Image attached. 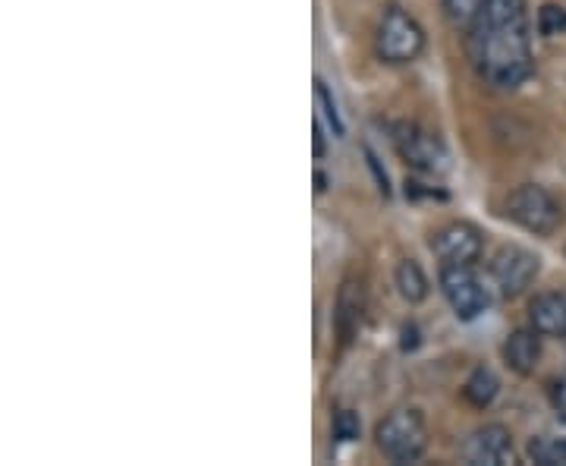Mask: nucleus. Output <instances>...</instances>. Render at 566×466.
Returning a JSON list of instances; mask_svg holds the SVG:
<instances>
[{"label":"nucleus","mask_w":566,"mask_h":466,"mask_svg":"<svg viewBox=\"0 0 566 466\" xmlns=\"http://www.w3.org/2000/svg\"><path fill=\"white\" fill-rule=\"evenodd\" d=\"M551 400H554V407H557L560 419H566V378H563V381H557V385H554Z\"/></svg>","instance_id":"4be33fe9"},{"label":"nucleus","mask_w":566,"mask_h":466,"mask_svg":"<svg viewBox=\"0 0 566 466\" xmlns=\"http://www.w3.org/2000/svg\"><path fill=\"white\" fill-rule=\"evenodd\" d=\"M359 435H362L359 416H356L353 410H340V413L334 416V438H337L340 444H350V441H356Z\"/></svg>","instance_id":"6ab92c4d"},{"label":"nucleus","mask_w":566,"mask_h":466,"mask_svg":"<svg viewBox=\"0 0 566 466\" xmlns=\"http://www.w3.org/2000/svg\"><path fill=\"white\" fill-rule=\"evenodd\" d=\"M397 290L406 303H422L431 284H428V274L422 271V265L416 259H403L397 265Z\"/></svg>","instance_id":"4468645a"},{"label":"nucleus","mask_w":566,"mask_h":466,"mask_svg":"<svg viewBox=\"0 0 566 466\" xmlns=\"http://www.w3.org/2000/svg\"><path fill=\"white\" fill-rule=\"evenodd\" d=\"M541 359V334L532 328H519L504 341V363L516 375H532Z\"/></svg>","instance_id":"f8f14e48"},{"label":"nucleus","mask_w":566,"mask_h":466,"mask_svg":"<svg viewBox=\"0 0 566 466\" xmlns=\"http://www.w3.org/2000/svg\"><path fill=\"white\" fill-rule=\"evenodd\" d=\"M466 57L491 89L513 92L535 70L526 0H482L466 32Z\"/></svg>","instance_id":"f257e3e1"},{"label":"nucleus","mask_w":566,"mask_h":466,"mask_svg":"<svg viewBox=\"0 0 566 466\" xmlns=\"http://www.w3.org/2000/svg\"><path fill=\"white\" fill-rule=\"evenodd\" d=\"M529 457L538 466H557L566 463V438H554V435H538L529 441Z\"/></svg>","instance_id":"2eb2a0df"},{"label":"nucleus","mask_w":566,"mask_h":466,"mask_svg":"<svg viewBox=\"0 0 566 466\" xmlns=\"http://www.w3.org/2000/svg\"><path fill=\"white\" fill-rule=\"evenodd\" d=\"M362 319H365V287L356 278H346L337 296V331L343 344H350L359 334Z\"/></svg>","instance_id":"9d476101"},{"label":"nucleus","mask_w":566,"mask_h":466,"mask_svg":"<svg viewBox=\"0 0 566 466\" xmlns=\"http://www.w3.org/2000/svg\"><path fill=\"white\" fill-rule=\"evenodd\" d=\"M507 218L513 224H519L522 230L535 233V237H551V233L560 227L563 211L557 205V199L538 183H522L516 186L513 193L504 202Z\"/></svg>","instance_id":"20e7f679"},{"label":"nucleus","mask_w":566,"mask_h":466,"mask_svg":"<svg viewBox=\"0 0 566 466\" xmlns=\"http://www.w3.org/2000/svg\"><path fill=\"white\" fill-rule=\"evenodd\" d=\"M532 328L541 337H563L566 341V293H541L529 306Z\"/></svg>","instance_id":"9b49d317"},{"label":"nucleus","mask_w":566,"mask_h":466,"mask_svg":"<svg viewBox=\"0 0 566 466\" xmlns=\"http://www.w3.org/2000/svg\"><path fill=\"white\" fill-rule=\"evenodd\" d=\"M431 249L441 265H475L482 259L485 237L469 221H450L431 237Z\"/></svg>","instance_id":"6e6552de"},{"label":"nucleus","mask_w":566,"mask_h":466,"mask_svg":"<svg viewBox=\"0 0 566 466\" xmlns=\"http://www.w3.org/2000/svg\"><path fill=\"white\" fill-rule=\"evenodd\" d=\"M324 189H328V177L318 171V174H315V193H324Z\"/></svg>","instance_id":"b1692460"},{"label":"nucleus","mask_w":566,"mask_h":466,"mask_svg":"<svg viewBox=\"0 0 566 466\" xmlns=\"http://www.w3.org/2000/svg\"><path fill=\"white\" fill-rule=\"evenodd\" d=\"M425 48V29L419 19L406 13L403 7H387L381 13V23L375 32V51L390 67H403L412 63Z\"/></svg>","instance_id":"7ed1b4c3"},{"label":"nucleus","mask_w":566,"mask_h":466,"mask_svg":"<svg viewBox=\"0 0 566 466\" xmlns=\"http://www.w3.org/2000/svg\"><path fill=\"white\" fill-rule=\"evenodd\" d=\"M315 101H318V111L328 117V123L334 126V133L343 136L346 130H343V120H340V111H337V101H334V95H331L328 82H324V79H315Z\"/></svg>","instance_id":"a211bd4d"},{"label":"nucleus","mask_w":566,"mask_h":466,"mask_svg":"<svg viewBox=\"0 0 566 466\" xmlns=\"http://www.w3.org/2000/svg\"><path fill=\"white\" fill-rule=\"evenodd\" d=\"M500 391V381L491 369L485 366H478L469 378H466V385H463V397L469 400V404L475 410H488L494 404V397Z\"/></svg>","instance_id":"ddd939ff"},{"label":"nucleus","mask_w":566,"mask_h":466,"mask_svg":"<svg viewBox=\"0 0 566 466\" xmlns=\"http://www.w3.org/2000/svg\"><path fill=\"white\" fill-rule=\"evenodd\" d=\"M378 451L394 463H416L428 448V426L416 407H400L375 429Z\"/></svg>","instance_id":"f03ea898"},{"label":"nucleus","mask_w":566,"mask_h":466,"mask_svg":"<svg viewBox=\"0 0 566 466\" xmlns=\"http://www.w3.org/2000/svg\"><path fill=\"white\" fill-rule=\"evenodd\" d=\"M478 7H482V0H441L444 19L456 32H469V26L478 16Z\"/></svg>","instance_id":"dca6fc26"},{"label":"nucleus","mask_w":566,"mask_h":466,"mask_svg":"<svg viewBox=\"0 0 566 466\" xmlns=\"http://www.w3.org/2000/svg\"><path fill=\"white\" fill-rule=\"evenodd\" d=\"M538 271H541L538 256L522 246H500L488 265L491 284L497 287L500 296H507V300L526 293L532 287V281L538 278Z\"/></svg>","instance_id":"0eeeda50"},{"label":"nucleus","mask_w":566,"mask_h":466,"mask_svg":"<svg viewBox=\"0 0 566 466\" xmlns=\"http://www.w3.org/2000/svg\"><path fill=\"white\" fill-rule=\"evenodd\" d=\"M312 152H315V158L328 155V139H324V126H321L318 117L312 120Z\"/></svg>","instance_id":"412c9836"},{"label":"nucleus","mask_w":566,"mask_h":466,"mask_svg":"<svg viewBox=\"0 0 566 466\" xmlns=\"http://www.w3.org/2000/svg\"><path fill=\"white\" fill-rule=\"evenodd\" d=\"M390 133H394L390 139H394L400 158L409 167H416V171L431 174V177H441V174L450 171V155H447L444 142L434 136L431 130H425V126H419V123H397Z\"/></svg>","instance_id":"423d86ee"},{"label":"nucleus","mask_w":566,"mask_h":466,"mask_svg":"<svg viewBox=\"0 0 566 466\" xmlns=\"http://www.w3.org/2000/svg\"><path fill=\"white\" fill-rule=\"evenodd\" d=\"M535 26L544 38H557L566 32V7L563 4H541L538 7V16H535Z\"/></svg>","instance_id":"f3484780"},{"label":"nucleus","mask_w":566,"mask_h":466,"mask_svg":"<svg viewBox=\"0 0 566 466\" xmlns=\"http://www.w3.org/2000/svg\"><path fill=\"white\" fill-rule=\"evenodd\" d=\"M365 161H368V167H372V174H375V180H378L381 196H390V177H387V171L381 167V161H378V155L372 152V148H365Z\"/></svg>","instance_id":"aec40b11"},{"label":"nucleus","mask_w":566,"mask_h":466,"mask_svg":"<svg viewBox=\"0 0 566 466\" xmlns=\"http://www.w3.org/2000/svg\"><path fill=\"white\" fill-rule=\"evenodd\" d=\"M416 347H419V328L406 325L403 328V350H416Z\"/></svg>","instance_id":"5701e85b"},{"label":"nucleus","mask_w":566,"mask_h":466,"mask_svg":"<svg viewBox=\"0 0 566 466\" xmlns=\"http://www.w3.org/2000/svg\"><path fill=\"white\" fill-rule=\"evenodd\" d=\"M460 454L472 466H510V463H516L513 435H510L507 426H500V422H491V426L475 429L463 441Z\"/></svg>","instance_id":"1a4fd4ad"},{"label":"nucleus","mask_w":566,"mask_h":466,"mask_svg":"<svg viewBox=\"0 0 566 466\" xmlns=\"http://www.w3.org/2000/svg\"><path fill=\"white\" fill-rule=\"evenodd\" d=\"M441 290L460 322H475L491 306V287L472 265H441Z\"/></svg>","instance_id":"39448f33"}]
</instances>
